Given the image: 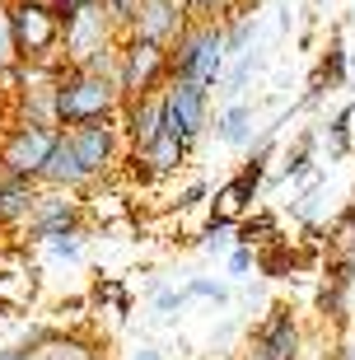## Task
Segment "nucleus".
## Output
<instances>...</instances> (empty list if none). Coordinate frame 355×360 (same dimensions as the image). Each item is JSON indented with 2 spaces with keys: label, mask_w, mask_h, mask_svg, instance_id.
I'll use <instances>...</instances> for the list:
<instances>
[{
  "label": "nucleus",
  "mask_w": 355,
  "mask_h": 360,
  "mask_svg": "<svg viewBox=\"0 0 355 360\" xmlns=\"http://www.w3.org/2000/svg\"><path fill=\"white\" fill-rule=\"evenodd\" d=\"M224 24L220 19H187V28L169 47V80H192L201 89H220L224 80Z\"/></svg>",
  "instance_id": "f257e3e1"
},
{
  "label": "nucleus",
  "mask_w": 355,
  "mask_h": 360,
  "mask_svg": "<svg viewBox=\"0 0 355 360\" xmlns=\"http://www.w3.org/2000/svg\"><path fill=\"white\" fill-rule=\"evenodd\" d=\"M122 84L108 75H93L84 66H66L56 80V122L66 127H84V122H112L122 112Z\"/></svg>",
  "instance_id": "f03ea898"
},
{
  "label": "nucleus",
  "mask_w": 355,
  "mask_h": 360,
  "mask_svg": "<svg viewBox=\"0 0 355 360\" xmlns=\"http://www.w3.org/2000/svg\"><path fill=\"white\" fill-rule=\"evenodd\" d=\"M127 38V28L103 10V0H89V5H79L61 19V56H66V66H84L89 56L108 52V47H122Z\"/></svg>",
  "instance_id": "7ed1b4c3"
},
{
  "label": "nucleus",
  "mask_w": 355,
  "mask_h": 360,
  "mask_svg": "<svg viewBox=\"0 0 355 360\" xmlns=\"http://www.w3.org/2000/svg\"><path fill=\"white\" fill-rule=\"evenodd\" d=\"M211 89H201L192 80H169L164 84V131L178 136L192 155H197L201 136L211 131Z\"/></svg>",
  "instance_id": "20e7f679"
},
{
  "label": "nucleus",
  "mask_w": 355,
  "mask_h": 360,
  "mask_svg": "<svg viewBox=\"0 0 355 360\" xmlns=\"http://www.w3.org/2000/svg\"><path fill=\"white\" fill-rule=\"evenodd\" d=\"M70 146H75L79 164H84V174L93 183H108V178H117V169L127 164V141H122V127L117 117L112 122H84V127H66Z\"/></svg>",
  "instance_id": "39448f33"
},
{
  "label": "nucleus",
  "mask_w": 355,
  "mask_h": 360,
  "mask_svg": "<svg viewBox=\"0 0 355 360\" xmlns=\"http://www.w3.org/2000/svg\"><path fill=\"white\" fill-rule=\"evenodd\" d=\"M10 19H14V38H19L24 61L61 56V14H56V5H47V0H10Z\"/></svg>",
  "instance_id": "423d86ee"
},
{
  "label": "nucleus",
  "mask_w": 355,
  "mask_h": 360,
  "mask_svg": "<svg viewBox=\"0 0 355 360\" xmlns=\"http://www.w3.org/2000/svg\"><path fill=\"white\" fill-rule=\"evenodd\" d=\"M304 351H309V337H304L299 314H295V304L276 300V304L262 314V323L252 328L248 356H257V360H304Z\"/></svg>",
  "instance_id": "0eeeda50"
},
{
  "label": "nucleus",
  "mask_w": 355,
  "mask_h": 360,
  "mask_svg": "<svg viewBox=\"0 0 355 360\" xmlns=\"http://www.w3.org/2000/svg\"><path fill=\"white\" fill-rule=\"evenodd\" d=\"M79 229H89V220H84V206H79L75 192L38 183L33 215H28V225L19 229V234H24L28 243H52V239H61V234H79Z\"/></svg>",
  "instance_id": "6e6552de"
},
{
  "label": "nucleus",
  "mask_w": 355,
  "mask_h": 360,
  "mask_svg": "<svg viewBox=\"0 0 355 360\" xmlns=\"http://www.w3.org/2000/svg\"><path fill=\"white\" fill-rule=\"evenodd\" d=\"M117 84H122V98H145V94H159L164 84H169V47L127 38V42H122Z\"/></svg>",
  "instance_id": "1a4fd4ad"
},
{
  "label": "nucleus",
  "mask_w": 355,
  "mask_h": 360,
  "mask_svg": "<svg viewBox=\"0 0 355 360\" xmlns=\"http://www.w3.org/2000/svg\"><path fill=\"white\" fill-rule=\"evenodd\" d=\"M56 146L52 127H24V122H10V131L0 136V169H10L19 178H38L47 155Z\"/></svg>",
  "instance_id": "9d476101"
},
{
  "label": "nucleus",
  "mask_w": 355,
  "mask_h": 360,
  "mask_svg": "<svg viewBox=\"0 0 355 360\" xmlns=\"http://www.w3.org/2000/svg\"><path fill=\"white\" fill-rule=\"evenodd\" d=\"M187 5L183 0H141L127 24V38H141V42H159V47H173V38L187 28Z\"/></svg>",
  "instance_id": "9b49d317"
},
{
  "label": "nucleus",
  "mask_w": 355,
  "mask_h": 360,
  "mask_svg": "<svg viewBox=\"0 0 355 360\" xmlns=\"http://www.w3.org/2000/svg\"><path fill=\"white\" fill-rule=\"evenodd\" d=\"M117 127H122V141L131 155L150 150L164 131V89L159 94H145V98H127L117 112Z\"/></svg>",
  "instance_id": "f8f14e48"
},
{
  "label": "nucleus",
  "mask_w": 355,
  "mask_h": 360,
  "mask_svg": "<svg viewBox=\"0 0 355 360\" xmlns=\"http://www.w3.org/2000/svg\"><path fill=\"white\" fill-rule=\"evenodd\" d=\"M42 187H61V192H75V197H84L93 187V178L84 174V164H79L75 146H70V136L66 131H56V146L52 155H47V164H42V174H38Z\"/></svg>",
  "instance_id": "ddd939ff"
},
{
  "label": "nucleus",
  "mask_w": 355,
  "mask_h": 360,
  "mask_svg": "<svg viewBox=\"0 0 355 360\" xmlns=\"http://www.w3.org/2000/svg\"><path fill=\"white\" fill-rule=\"evenodd\" d=\"M79 206H84V220H89V229H112L117 220H127L131 215V201H127V192L122 187H112V178L108 183H93L84 197H79Z\"/></svg>",
  "instance_id": "4468645a"
},
{
  "label": "nucleus",
  "mask_w": 355,
  "mask_h": 360,
  "mask_svg": "<svg viewBox=\"0 0 355 360\" xmlns=\"http://www.w3.org/2000/svg\"><path fill=\"white\" fill-rule=\"evenodd\" d=\"M215 141L220 146H234V150H248L257 141V108L248 98H234L215 112Z\"/></svg>",
  "instance_id": "2eb2a0df"
},
{
  "label": "nucleus",
  "mask_w": 355,
  "mask_h": 360,
  "mask_svg": "<svg viewBox=\"0 0 355 360\" xmlns=\"http://www.w3.org/2000/svg\"><path fill=\"white\" fill-rule=\"evenodd\" d=\"M141 160H145V169L155 174V183H164V178H178L192 164V150L178 141V136H169V131H159V141L150 150H141Z\"/></svg>",
  "instance_id": "dca6fc26"
},
{
  "label": "nucleus",
  "mask_w": 355,
  "mask_h": 360,
  "mask_svg": "<svg viewBox=\"0 0 355 360\" xmlns=\"http://www.w3.org/2000/svg\"><path fill=\"white\" fill-rule=\"evenodd\" d=\"M314 160H318V136L314 131H299L295 136V146L280 155V164H276V183H309L314 178Z\"/></svg>",
  "instance_id": "f3484780"
},
{
  "label": "nucleus",
  "mask_w": 355,
  "mask_h": 360,
  "mask_svg": "<svg viewBox=\"0 0 355 360\" xmlns=\"http://www.w3.org/2000/svg\"><path fill=\"white\" fill-rule=\"evenodd\" d=\"M252 201H257V192H252V187H243L238 178H229V183H220L211 192V220L238 225V220H248V215H252Z\"/></svg>",
  "instance_id": "a211bd4d"
},
{
  "label": "nucleus",
  "mask_w": 355,
  "mask_h": 360,
  "mask_svg": "<svg viewBox=\"0 0 355 360\" xmlns=\"http://www.w3.org/2000/svg\"><path fill=\"white\" fill-rule=\"evenodd\" d=\"M346 80H351V52H346L342 33H332V47H328V56H323V66H318L309 94H318V98H323V94H337V89H346Z\"/></svg>",
  "instance_id": "6ab92c4d"
},
{
  "label": "nucleus",
  "mask_w": 355,
  "mask_h": 360,
  "mask_svg": "<svg viewBox=\"0 0 355 360\" xmlns=\"http://www.w3.org/2000/svg\"><path fill=\"white\" fill-rule=\"evenodd\" d=\"M38 300V271L5 267L0 271V314H19Z\"/></svg>",
  "instance_id": "aec40b11"
},
{
  "label": "nucleus",
  "mask_w": 355,
  "mask_h": 360,
  "mask_svg": "<svg viewBox=\"0 0 355 360\" xmlns=\"http://www.w3.org/2000/svg\"><path fill=\"white\" fill-rule=\"evenodd\" d=\"M257 70H262V52H257V47H248L243 56H234V61L224 66V80H220V89H215V94H220L224 103L243 98V89L252 84V75H257Z\"/></svg>",
  "instance_id": "412c9836"
},
{
  "label": "nucleus",
  "mask_w": 355,
  "mask_h": 360,
  "mask_svg": "<svg viewBox=\"0 0 355 360\" xmlns=\"http://www.w3.org/2000/svg\"><path fill=\"white\" fill-rule=\"evenodd\" d=\"M355 103H346L342 112H337V117L328 122V131H323V146H328V160H346V155H351L355 150Z\"/></svg>",
  "instance_id": "4be33fe9"
},
{
  "label": "nucleus",
  "mask_w": 355,
  "mask_h": 360,
  "mask_svg": "<svg viewBox=\"0 0 355 360\" xmlns=\"http://www.w3.org/2000/svg\"><path fill=\"white\" fill-rule=\"evenodd\" d=\"M224 56L234 61V56H243L252 47V38H257V14H224Z\"/></svg>",
  "instance_id": "5701e85b"
},
{
  "label": "nucleus",
  "mask_w": 355,
  "mask_h": 360,
  "mask_svg": "<svg viewBox=\"0 0 355 360\" xmlns=\"http://www.w3.org/2000/svg\"><path fill=\"white\" fill-rule=\"evenodd\" d=\"M197 243H201V253L206 257H224L229 248L238 243V225H224V220H206V229L197 234Z\"/></svg>",
  "instance_id": "b1692460"
},
{
  "label": "nucleus",
  "mask_w": 355,
  "mask_h": 360,
  "mask_svg": "<svg viewBox=\"0 0 355 360\" xmlns=\"http://www.w3.org/2000/svg\"><path fill=\"white\" fill-rule=\"evenodd\" d=\"M89 300L93 304H108L112 314H127V309H131V290H127V281H117V276H98Z\"/></svg>",
  "instance_id": "393cba45"
},
{
  "label": "nucleus",
  "mask_w": 355,
  "mask_h": 360,
  "mask_svg": "<svg viewBox=\"0 0 355 360\" xmlns=\"http://www.w3.org/2000/svg\"><path fill=\"white\" fill-rule=\"evenodd\" d=\"M238 243H248L262 253L266 243H276V220L271 215H248V220H238Z\"/></svg>",
  "instance_id": "a878e982"
},
{
  "label": "nucleus",
  "mask_w": 355,
  "mask_h": 360,
  "mask_svg": "<svg viewBox=\"0 0 355 360\" xmlns=\"http://www.w3.org/2000/svg\"><path fill=\"white\" fill-rule=\"evenodd\" d=\"M14 66H24V52H19V38H14L10 5L0 0V70H14Z\"/></svg>",
  "instance_id": "bb28decb"
},
{
  "label": "nucleus",
  "mask_w": 355,
  "mask_h": 360,
  "mask_svg": "<svg viewBox=\"0 0 355 360\" xmlns=\"http://www.w3.org/2000/svg\"><path fill=\"white\" fill-rule=\"evenodd\" d=\"M84 239H89V229H79V234H61V239L42 243V248H47V257H52V262L75 267V262H84Z\"/></svg>",
  "instance_id": "cd10ccee"
},
{
  "label": "nucleus",
  "mask_w": 355,
  "mask_h": 360,
  "mask_svg": "<svg viewBox=\"0 0 355 360\" xmlns=\"http://www.w3.org/2000/svg\"><path fill=\"white\" fill-rule=\"evenodd\" d=\"M183 295L187 300H211V304H229V300H234V290H229L224 281H211V276H187Z\"/></svg>",
  "instance_id": "c85d7f7f"
},
{
  "label": "nucleus",
  "mask_w": 355,
  "mask_h": 360,
  "mask_svg": "<svg viewBox=\"0 0 355 360\" xmlns=\"http://www.w3.org/2000/svg\"><path fill=\"white\" fill-rule=\"evenodd\" d=\"M252 267H257V248H248V243H234V248L224 253V271L234 281H248Z\"/></svg>",
  "instance_id": "c756f323"
},
{
  "label": "nucleus",
  "mask_w": 355,
  "mask_h": 360,
  "mask_svg": "<svg viewBox=\"0 0 355 360\" xmlns=\"http://www.w3.org/2000/svg\"><path fill=\"white\" fill-rule=\"evenodd\" d=\"M183 309H187L183 285H159V290H155V314H159V319H178Z\"/></svg>",
  "instance_id": "7c9ffc66"
},
{
  "label": "nucleus",
  "mask_w": 355,
  "mask_h": 360,
  "mask_svg": "<svg viewBox=\"0 0 355 360\" xmlns=\"http://www.w3.org/2000/svg\"><path fill=\"white\" fill-rule=\"evenodd\" d=\"M201 201H211V187H206V183H201V178H197V183H187L183 192L173 197V206H178V211H197Z\"/></svg>",
  "instance_id": "2f4dec72"
},
{
  "label": "nucleus",
  "mask_w": 355,
  "mask_h": 360,
  "mask_svg": "<svg viewBox=\"0 0 355 360\" xmlns=\"http://www.w3.org/2000/svg\"><path fill=\"white\" fill-rule=\"evenodd\" d=\"M229 10H234V0H192V5H187L192 19H224Z\"/></svg>",
  "instance_id": "473e14b6"
},
{
  "label": "nucleus",
  "mask_w": 355,
  "mask_h": 360,
  "mask_svg": "<svg viewBox=\"0 0 355 360\" xmlns=\"http://www.w3.org/2000/svg\"><path fill=\"white\" fill-rule=\"evenodd\" d=\"M136 5H141V0H103V10L112 14V19H117L122 28L131 24V14H136Z\"/></svg>",
  "instance_id": "72a5a7b5"
},
{
  "label": "nucleus",
  "mask_w": 355,
  "mask_h": 360,
  "mask_svg": "<svg viewBox=\"0 0 355 360\" xmlns=\"http://www.w3.org/2000/svg\"><path fill=\"white\" fill-rule=\"evenodd\" d=\"M234 337H238V319H229V323H220V333L211 337V347H215V351H224L229 342H234Z\"/></svg>",
  "instance_id": "f704fd0d"
},
{
  "label": "nucleus",
  "mask_w": 355,
  "mask_h": 360,
  "mask_svg": "<svg viewBox=\"0 0 355 360\" xmlns=\"http://www.w3.org/2000/svg\"><path fill=\"white\" fill-rule=\"evenodd\" d=\"M0 360H38V351L24 342H10V347H0Z\"/></svg>",
  "instance_id": "c9c22d12"
},
{
  "label": "nucleus",
  "mask_w": 355,
  "mask_h": 360,
  "mask_svg": "<svg viewBox=\"0 0 355 360\" xmlns=\"http://www.w3.org/2000/svg\"><path fill=\"white\" fill-rule=\"evenodd\" d=\"M10 122H14V103L5 98V94H0V136L10 131Z\"/></svg>",
  "instance_id": "e433bc0d"
},
{
  "label": "nucleus",
  "mask_w": 355,
  "mask_h": 360,
  "mask_svg": "<svg viewBox=\"0 0 355 360\" xmlns=\"http://www.w3.org/2000/svg\"><path fill=\"white\" fill-rule=\"evenodd\" d=\"M127 360H164V351H159V347H131Z\"/></svg>",
  "instance_id": "4c0bfd02"
},
{
  "label": "nucleus",
  "mask_w": 355,
  "mask_h": 360,
  "mask_svg": "<svg viewBox=\"0 0 355 360\" xmlns=\"http://www.w3.org/2000/svg\"><path fill=\"white\" fill-rule=\"evenodd\" d=\"M337 360H355V323H351V333H346L342 351H337Z\"/></svg>",
  "instance_id": "58836bf2"
},
{
  "label": "nucleus",
  "mask_w": 355,
  "mask_h": 360,
  "mask_svg": "<svg viewBox=\"0 0 355 360\" xmlns=\"http://www.w3.org/2000/svg\"><path fill=\"white\" fill-rule=\"evenodd\" d=\"M257 10H262V0H234V10H229V14H257Z\"/></svg>",
  "instance_id": "ea45409f"
},
{
  "label": "nucleus",
  "mask_w": 355,
  "mask_h": 360,
  "mask_svg": "<svg viewBox=\"0 0 355 360\" xmlns=\"http://www.w3.org/2000/svg\"><path fill=\"white\" fill-rule=\"evenodd\" d=\"M52 5H56V14H61V19H66L70 10H79V5H89V0H52Z\"/></svg>",
  "instance_id": "a19ab883"
},
{
  "label": "nucleus",
  "mask_w": 355,
  "mask_h": 360,
  "mask_svg": "<svg viewBox=\"0 0 355 360\" xmlns=\"http://www.w3.org/2000/svg\"><path fill=\"white\" fill-rule=\"evenodd\" d=\"M351 28H355V10H351Z\"/></svg>",
  "instance_id": "79ce46f5"
},
{
  "label": "nucleus",
  "mask_w": 355,
  "mask_h": 360,
  "mask_svg": "<svg viewBox=\"0 0 355 360\" xmlns=\"http://www.w3.org/2000/svg\"><path fill=\"white\" fill-rule=\"evenodd\" d=\"M0 319H5V314H0Z\"/></svg>",
  "instance_id": "37998d69"
},
{
  "label": "nucleus",
  "mask_w": 355,
  "mask_h": 360,
  "mask_svg": "<svg viewBox=\"0 0 355 360\" xmlns=\"http://www.w3.org/2000/svg\"><path fill=\"white\" fill-rule=\"evenodd\" d=\"M47 5H52V0H47Z\"/></svg>",
  "instance_id": "c03bdc74"
},
{
  "label": "nucleus",
  "mask_w": 355,
  "mask_h": 360,
  "mask_svg": "<svg viewBox=\"0 0 355 360\" xmlns=\"http://www.w3.org/2000/svg\"><path fill=\"white\" fill-rule=\"evenodd\" d=\"M0 234H5V229H0Z\"/></svg>",
  "instance_id": "a18cd8bd"
},
{
  "label": "nucleus",
  "mask_w": 355,
  "mask_h": 360,
  "mask_svg": "<svg viewBox=\"0 0 355 360\" xmlns=\"http://www.w3.org/2000/svg\"><path fill=\"white\" fill-rule=\"evenodd\" d=\"M314 5H318V0H314Z\"/></svg>",
  "instance_id": "49530a36"
}]
</instances>
